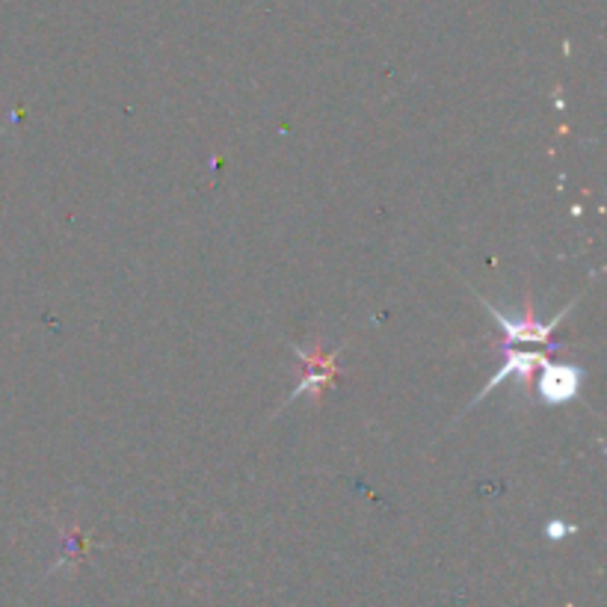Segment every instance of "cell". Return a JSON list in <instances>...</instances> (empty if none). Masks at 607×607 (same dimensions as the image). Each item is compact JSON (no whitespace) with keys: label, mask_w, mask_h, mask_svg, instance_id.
Instances as JSON below:
<instances>
[{"label":"cell","mask_w":607,"mask_h":607,"mask_svg":"<svg viewBox=\"0 0 607 607\" xmlns=\"http://www.w3.org/2000/svg\"><path fill=\"white\" fill-rule=\"evenodd\" d=\"M533 380H537L539 400H546V403H569V400H575L578 389H581L584 373L575 364L542 362Z\"/></svg>","instance_id":"obj_1"},{"label":"cell","mask_w":607,"mask_h":607,"mask_svg":"<svg viewBox=\"0 0 607 607\" xmlns=\"http://www.w3.org/2000/svg\"><path fill=\"white\" fill-rule=\"evenodd\" d=\"M483 309L489 314H492L495 321L501 323V330L507 332V344H546L548 339H551V332H555V326H560V321H564V314H555V321L551 323H539L537 317H533V312H525L519 317V321H510V317H503L501 312H495V309H489V305L483 303Z\"/></svg>","instance_id":"obj_2"},{"label":"cell","mask_w":607,"mask_h":607,"mask_svg":"<svg viewBox=\"0 0 607 607\" xmlns=\"http://www.w3.org/2000/svg\"><path fill=\"white\" fill-rule=\"evenodd\" d=\"M542 362H546V356H542V353H537V350H510L507 347V362H503V368L495 373L492 380L486 382V389L480 391V398H474V403H480V400H483L489 391L498 389V385H501L503 380H510V376H516V380L528 385V382L537 376V368ZM474 403H471V407H474Z\"/></svg>","instance_id":"obj_3"}]
</instances>
